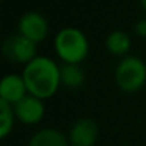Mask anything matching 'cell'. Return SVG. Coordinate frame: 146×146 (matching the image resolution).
<instances>
[{"mask_svg": "<svg viewBox=\"0 0 146 146\" xmlns=\"http://www.w3.org/2000/svg\"><path fill=\"white\" fill-rule=\"evenodd\" d=\"M16 120L13 106L5 100H0V137L6 139L13 132Z\"/></svg>", "mask_w": 146, "mask_h": 146, "instance_id": "cell-12", "label": "cell"}, {"mask_svg": "<svg viewBox=\"0 0 146 146\" xmlns=\"http://www.w3.org/2000/svg\"><path fill=\"white\" fill-rule=\"evenodd\" d=\"M105 46H106V50L112 56L123 59V57L129 56V52H130V47H132V40H130V36L126 32L113 30L108 35Z\"/></svg>", "mask_w": 146, "mask_h": 146, "instance_id": "cell-11", "label": "cell"}, {"mask_svg": "<svg viewBox=\"0 0 146 146\" xmlns=\"http://www.w3.org/2000/svg\"><path fill=\"white\" fill-rule=\"evenodd\" d=\"M53 47L60 62L67 64H82L90 52L86 35L78 27L60 29L54 36Z\"/></svg>", "mask_w": 146, "mask_h": 146, "instance_id": "cell-2", "label": "cell"}, {"mask_svg": "<svg viewBox=\"0 0 146 146\" xmlns=\"http://www.w3.org/2000/svg\"><path fill=\"white\" fill-rule=\"evenodd\" d=\"M20 75L23 76L29 95L42 100L53 98L62 88L60 64L49 56H36L32 62L23 66Z\"/></svg>", "mask_w": 146, "mask_h": 146, "instance_id": "cell-1", "label": "cell"}, {"mask_svg": "<svg viewBox=\"0 0 146 146\" xmlns=\"http://www.w3.org/2000/svg\"><path fill=\"white\" fill-rule=\"evenodd\" d=\"M140 5L143 6V9L146 10V0H140Z\"/></svg>", "mask_w": 146, "mask_h": 146, "instance_id": "cell-14", "label": "cell"}, {"mask_svg": "<svg viewBox=\"0 0 146 146\" xmlns=\"http://www.w3.org/2000/svg\"><path fill=\"white\" fill-rule=\"evenodd\" d=\"M29 146H70L67 135L54 127H43L32 135Z\"/></svg>", "mask_w": 146, "mask_h": 146, "instance_id": "cell-9", "label": "cell"}, {"mask_svg": "<svg viewBox=\"0 0 146 146\" xmlns=\"http://www.w3.org/2000/svg\"><path fill=\"white\" fill-rule=\"evenodd\" d=\"M2 53L7 62L26 66L37 54V44L22 35H12L5 39L2 44Z\"/></svg>", "mask_w": 146, "mask_h": 146, "instance_id": "cell-4", "label": "cell"}, {"mask_svg": "<svg viewBox=\"0 0 146 146\" xmlns=\"http://www.w3.org/2000/svg\"><path fill=\"white\" fill-rule=\"evenodd\" d=\"M67 137L70 146H95L99 137V126L90 117H80L70 126Z\"/></svg>", "mask_w": 146, "mask_h": 146, "instance_id": "cell-6", "label": "cell"}, {"mask_svg": "<svg viewBox=\"0 0 146 146\" xmlns=\"http://www.w3.org/2000/svg\"><path fill=\"white\" fill-rule=\"evenodd\" d=\"M13 110H15L17 122L27 126H33L43 120L46 115V105H44V100L35 98L32 95H27L20 102L13 105Z\"/></svg>", "mask_w": 146, "mask_h": 146, "instance_id": "cell-7", "label": "cell"}, {"mask_svg": "<svg viewBox=\"0 0 146 146\" xmlns=\"http://www.w3.org/2000/svg\"><path fill=\"white\" fill-rule=\"evenodd\" d=\"M116 86L125 93H137L146 85V63L137 56H126L115 67Z\"/></svg>", "mask_w": 146, "mask_h": 146, "instance_id": "cell-3", "label": "cell"}, {"mask_svg": "<svg viewBox=\"0 0 146 146\" xmlns=\"http://www.w3.org/2000/svg\"><path fill=\"white\" fill-rule=\"evenodd\" d=\"M60 82L69 90H78L86 82V73L80 64H60Z\"/></svg>", "mask_w": 146, "mask_h": 146, "instance_id": "cell-10", "label": "cell"}, {"mask_svg": "<svg viewBox=\"0 0 146 146\" xmlns=\"http://www.w3.org/2000/svg\"><path fill=\"white\" fill-rule=\"evenodd\" d=\"M133 29H135V33L139 37H146V19H142V20L136 22Z\"/></svg>", "mask_w": 146, "mask_h": 146, "instance_id": "cell-13", "label": "cell"}, {"mask_svg": "<svg viewBox=\"0 0 146 146\" xmlns=\"http://www.w3.org/2000/svg\"><path fill=\"white\" fill-rule=\"evenodd\" d=\"M27 95L29 92L22 75L7 73L6 76H3L2 83H0V100H5L13 106Z\"/></svg>", "mask_w": 146, "mask_h": 146, "instance_id": "cell-8", "label": "cell"}, {"mask_svg": "<svg viewBox=\"0 0 146 146\" xmlns=\"http://www.w3.org/2000/svg\"><path fill=\"white\" fill-rule=\"evenodd\" d=\"M19 35L27 37L36 44L43 42L49 35V23L47 19L39 12H27L25 13L17 23Z\"/></svg>", "mask_w": 146, "mask_h": 146, "instance_id": "cell-5", "label": "cell"}]
</instances>
